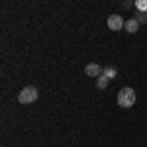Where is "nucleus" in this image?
I'll list each match as a JSON object with an SVG mask.
<instances>
[{
    "mask_svg": "<svg viewBox=\"0 0 147 147\" xmlns=\"http://www.w3.org/2000/svg\"><path fill=\"white\" fill-rule=\"evenodd\" d=\"M136 20L139 22V26H141V24H147V12H137Z\"/></svg>",
    "mask_w": 147,
    "mask_h": 147,
    "instance_id": "obj_9",
    "label": "nucleus"
},
{
    "mask_svg": "<svg viewBox=\"0 0 147 147\" xmlns=\"http://www.w3.org/2000/svg\"><path fill=\"white\" fill-rule=\"evenodd\" d=\"M136 8H137V12H147V0H137Z\"/></svg>",
    "mask_w": 147,
    "mask_h": 147,
    "instance_id": "obj_8",
    "label": "nucleus"
},
{
    "mask_svg": "<svg viewBox=\"0 0 147 147\" xmlns=\"http://www.w3.org/2000/svg\"><path fill=\"white\" fill-rule=\"evenodd\" d=\"M102 75H104V77H106V79H116V77H118V69L116 67H104L102 69Z\"/></svg>",
    "mask_w": 147,
    "mask_h": 147,
    "instance_id": "obj_6",
    "label": "nucleus"
},
{
    "mask_svg": "<svg viewBox=\"0 0 147 147\" xmlns=\"http://www.w3.org/2000/svg\"><path fill=\"white\" fill-rule=\"evenodd\" d=\"M106 26L112 30V32H120L122 28L125 26V20L120 16V14H112L110 18H108V22H106Z\"/></svg>",
    "mask_w": 147,
    "mask_h": 147,
    "instance_id": "obj_3",
    "label": "nucleus"
},
{
    "mask_svg": "<svg viewBox=\"0 0 147 147\" xmlns=\"http://www.w3.org/2000/svg\"><path fill=\"white\" fill-rule=\"evenodd\" d=\"M124 30L127 32V34H137V30H139V22H137L136 18H129V20H125Z\"/></svg>",
    "mask_w": 147,
    "mask_h": 147,
    "instance_id": "obj_5",
    "label": "nucleus"
},
{
    "mask_svg": "<svg viewBox=\"0 0 147 147\" xmlns=\"http://www.w3.org/2000/svg\"><path fill=\"white\" fill-rule=\"evenodd\" d=\"M122 6H124V8H131V6H134V2H124Z\"/></svg>",
    "mask_w": 147,
    "mask_h": 147,
    "instance_id": "obj_10",
    "label": "nucleus"
},
{
    "mask_svg": "<svg viewBox=\"0 0 147 147\" xmlns=\"http://www.w3.org/2000/svg\"><path fill=\"white\" fill-rule=\"evenodd\" d=\"M37 100V88L35 86H24L20 94H18V102L20 104H32Z\"/></svg>",
    "mask_w": 147,
    "mask_h": 147,
    "instance_id": "obj_2",
    "label": "nucleus"
},
{
    "mask_svg": "<svg viewBox=\"0 0 147 147\" xmlns=\"http://www.w3.org/2000/svg\"><path fill=\"white\" fill-rule=\"evenodd\" d=\"M108 84H110V79H106L104 75H100V77L96 79V86H98L100 90H104V88H108Z\"/></svg>",
    "mask_w": 147,
    "mask_h": 147,
    "instance_id": "obj_7",
    "label": "nucleus"
},
{
    "mask_svg": "<svg viewBox=\"0 0 147 147\" xmlns=\"http://www.w3.org/2000/svg\"><path fill=\"white\" fill-rule=\"evenodd\" d=\"M136 98H137L136 90L129 86H124L118 90V106H122V108H131L136 104Z\"/></svg>",
    "mask_w": 147,
    "mask_h": 147,
    "instance_id": "obj_1",
    "label": "nucleus"
},
{
    "mask_svg": "<svg viewBox=\"0 0 147 147\" xmlns=\"http://www.w3.org/2000/svg\"><path fill=\"white\" fill-rule=\"evenodd\" d=\"M84 73H86L88 77H96V79H98V77L102 75V67L98 65V63H88V65L84 67Z\"/></svg>",
    "mask_w": 147,
    "mask_h": 147,
    "instance_id": "obj_4",
    "label": "nucleus"
}]
</instances>
